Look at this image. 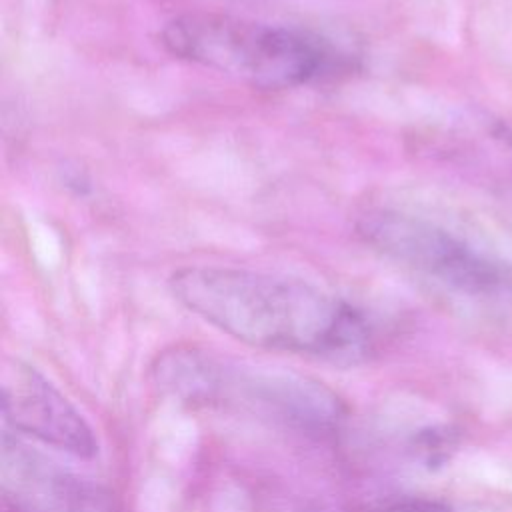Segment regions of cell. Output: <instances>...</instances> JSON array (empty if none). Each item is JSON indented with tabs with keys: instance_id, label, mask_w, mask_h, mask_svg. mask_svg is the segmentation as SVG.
I'll return each instance as SVG.
<instances>
[{
	"instance_id": "cell-1",
	"label": "cell",
	"mask_w": 512,
	"mask_h": 512,
	"mask_svg": "<svg viewBox=\"0 0 512 512\" xmlns=\"http://www.w3.org/2000/svg\"><path fill=\"white\" fill-rule=\"evenodd\" d=\"M170 292L192 314L248 346L322 358L366 360L376 348L370 320L310 282L228 266H184Z\"/></svg>"
},
{
	"instance_id": "cell-2",
	"label": "cell",
	"mask_w": 512,
	"mask_h": 512,
	"mask_svg": "<svg viewBox=\"0 0 512 512\" xmlns=\"http://www.w3.org/2000/svg\"><path fill=\"white\" fill-rule=\"evenodd\" d=\"M160 42L180 60L266 90L306 86L346 66V56L318 34L214 12L170 20Z\"/></svg>"
},
{
	"instance_id": "cell-3",
	"label": "cell",
	"mask_w": 512,
	"mask_h": 512,
	"mask_svg": "<svg viewBox=\"0 0 512 512\" xmlns=\"http://www.w3.org/2000/svg\"><path fill=\"white\" fill-rule=\"evenodd\" d=\"M356 228L382 256L456 294L494 300L512 292V268L484 258L426 220L396 210H370L360 216Z\"/></svg>"
},
{
	"instance_id": "cell-4",
	"label": "cell",
	"mask_w": 512,
	"mask_h": 512,
	"mask_svg": "<svg viewBox=\"0 0 512 512\" xmlns=\"http://www.w3.org/2000/svg\"><path fill=\"white\" fill-rule=\"evenodd\" d=\"M156 372L168 388L186 398L218 400L228 390L224 400L240 396L242 402L300 428H330L340 416L338 400L316 382L250 372L238 380L236 368L194 348L166 352L158 360Z\"/></svg>"
},
{
	"instance_id": "cell-5",
	"label": "cell",
	"mask_w": 512,
	"mask_h": 512,
	"mask_svg": "<svg viewBox=\"0 0 512 512\" xmlns=\"http://www.w3.org/2000/svg\"><path fill=\"white\" fill-rule=\"evenodd\" d=\"M2 490L14 512H128L104 486L84 480L4 436Z\"/></svg>"
},
{
	"instance_id": "cell-6",
	"label": "cell",
	"mask_w": 512,
	"mask_h": 512,
	"mask_svg": "<svg viewBox=\"0 0 512 512\" xmlns=\"http://www.w3.org/2000/svg\"><path fill=\"white\" fill-rule=\"evenodd\" d=\"M2 414L20 434L78 458L98 450L94 430L70 400L32 366L16 362L2 376Z\"/></svg>"
},
{
	"instance_id": "cell-7",
	"label": "cell",
	"mask_w": 512,
	"mask_h": 512,
	"mask_svg": "<svg viewBox=\"0 0 512 512\" xmlns=\"http://www.w3.org/2000/svg\"><path fill=\"white\" fill-rule=\"evenodd\" d=\"M364 512H456V510L430 500H400V502L374 506Z\"/></svg>"
}]
</instances>
